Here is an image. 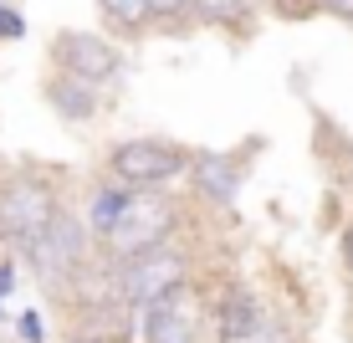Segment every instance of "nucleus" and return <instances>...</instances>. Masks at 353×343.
Masks as SVG:
<instances>
[{"mask_svg": "<svg viewBox=\"0 0 353 343\" xmlns=\"http://www.w3.org/2000/svg\"><path fill=\"white\" fill-rule=\"evenodd\" d=\"M57 215V195L46 179L36 175H16L0 185V236L16 241V246H31Z\"/></svg>", "mask_w": 353, "mask_h": 343, "instance_id": "1", "label": "nucleus"}, {"mask_svg": "<svg viewBox=\"0 0 353 343\" xmlns=\"http://www.w3.org/2000/svg\"><path fill=\"white\" fill-rule=\"evenodd\" d=\"M174 231V205L164 200V195H154V190H128V205H123V215H118V226L108 231V251L123 262V256L133 251H149V246H159V241Z\"/></svg>", "mask_w": 353, "mask_h": 343, "instance_id": "2", "label": "nucleus"}, {"mask_svg": "<svg viewBox=\"0 0 353 343\" xmlns=\"http://www.w3.org/2000/svg\"><path fill=\"white\" fill-rule=\"evenodd\" d=\"M185 277H190L185 256L169 251L164 241H159V246H149V251L123 256L118 287H123V297H128V302H159V297H169L174 287H185Z\"/></svg>", "mask_w": 353, "mask_h": 343, "instance_id": "3", "label": "nucleus"}, {"mask_svg": "<svg viewBox=\"0 0 353 343\" xmlns=\"http://www.w3.org/2000/svg\"><path fill=\"white\" fill-rule=\"evenodd\" d=\"M185 164L190 159L164 139H128V144L113 149V164L108 169H113V179L128 185V190H154V185H164V179H174Z\"/></svg>", "mask_w": 353, "mask_h": 343, "instance_id": "4", "label": "nucleus"}, {"mask_svg": "<svg viewBox=\"0 0 353 343\" xmlns=\"http://www.w3.org/2000/svg\"><path fill=\"white\" fill-rule=\"evenodd\" d=\"M21 251L31 256V272L41 277V282H67L82 266V226L67 210H57L52 226H46L31 246H21Z\"/></svg>", "mask_w": 353, "mask_h": 343, "instance_id": "5", "label": "nucleus"}, {"mask_svg": "<svg viewBox=\"0 0 353 343\" xmlns=\"http://www.w3.org/2000/svg\"><path fill=\"white\" fill-rule=\"evenodd\" d=\"M52 57H57V67H62V72L88 77V82H103V77H113V72H118V52L103 41V36H92V31H62L52 41Z\"/></svg>", "mask_w": 353, "mask_h": 343, "instance_id": "6", "label": "nucleus"}, {"mask_svg": "<svg viewBox=\"0 0 353 343\" xmlns=\"http://www.w3.org/2000/svg\"><path fill=\"white\" fill-rule=\"evenodd\" d=\"M149 343H194V292L174 287L169 297L154 302Z\"/></svg>", "mask_w": 353, "mask_h": 343, "instance_id": "7", "label": "nucleus"}, {"mask_svg": "<svg viewBox=\"0 0 353 343\" xmlns=\"http://www.w3.org/2000/svg\"><path fill=\"white\" fill-rule=\"evenodd\" d=\"M46 103L57 108V113L67 118V124H82V118L97 113V92L88 77H72V72H57L52 82H46Z\"/></svg>", "mask_w": 353, "mask_h": 343, "instance_id": "8", "label": "nucleus"}, {"mask_svg": "<svg viewBox=\"0 0 353 343\" xmlns=\"http://www.w3.org/2000/svg\"><path fill=\"white\" fill-rule=\"evenodd\" d=\"M194 185L210 195L215 205H236V195H241V169H236V159L200 154V159H194Z\"/></svg>", "mask_w": 353, "mask_h": 343, "instance_id": "9", "label": "nucleus"}, {"mask_svg": "<svg viewBox=\"0 0 353 343\" xmlns=\"http://www.w3.org/2000/svg\"><path fill=\"white\" fill-rule=\"evenodd\" d=\"M123 205H128V185H103L92 195V210H88V226L97 231V236H108V231L118 226V215H123Z\"/></svg>", "mask_w": 353, "mask_h": 343, "instance_id": "10", "label": "nucleus"}, {"mask_svg": "<svg viewBox=\"0 0 353 343\" xmlns=\"http://www.w3.org/2000/svg\"><path fill=\"white\" fill-rule=\"evenodd\" d=\"M256 317H261V308L246 297V292H230L225 308H221V333H225V343H230V338H241L251 323H256Z\"/></svg>", "mask_w": 353, "mask_h": 343, "instance_id": "11", "label": "nucleus"}, {"mask_svg": "<svg viewBox=\"0 0 353 343\" xmlns=\"http://www.w3.org/2000/svg\"><path fill=\"white\" fill-rule=\"evenodd\" d=\"M103 6V16L113 21L118 31H143L154 21V10H149V0H97Z\"/></svg>", "mask_w": 353, "mask_h": 343, "instance_id": "12", "label": "nucleus"}, {"mask_svg": "<svg viewBox=\"0 0 353 343\" xmlns=\"http://www.w3.org/2000/svg\"><path fill=\"white\" fill-rule=\"evenodd\" d=\"M190 10L200 21H215V26H241L251 16V0H190Z\"/></svg>", "mask_w": 353, "mask_h": 343, "instance_id": "13", "label": "nucleus"}, {"mask_svg": "<svg viewBox=\"0 0 353 343\" xmlns=\"http://www.w3.org/2000/svg\"><path fill=\"white\" fill-rule=\"evenodd\" d=\"M21 31H26V26H21V16L6 6V0H0V36H6V41H16Z\"/></svg>", "mask_w": 353, "mask_h": 343, "instance_id": "14", "label": "nucleus"}, {"mask_svg": "<svg viewBox=\"0 0 353 343\" xmlns=\"http://www.w3.org/2000/svg\"><path fill=\"white\" fill-rule=\"evenodd\" d=\"M21 338H26V343H41V317H36V313H21Z\"/></svg>", "mask_w": 353, "mask_h": 343, "instance_id": "15", "label": "nucleus"}, {"mask_svg": "<svg viewBox=\"0 0 353 343\" xmlns=\"http://www.w3.org/2000/svg\"><path fill=\"white\" fill-rule=\"evenodd\" d=\"M323 10H333V16H348L353 21V0H318Z\"/></svg>", "mask_w": 353, "mask_h": 343, "instance_id": "16", "label": "nucleus"}, {"mask_svg": "<svg viewBox=\"0 0 353 343\" xmlns=\"http://www.w3.org/2000/svg\"><path fill=\"white\" fill-rule=\"evenodd\" d=\"M266 6H282V10H307V6H318V0H266Z\"/></svg>", "mask_w": 353, "mask_h": 343, "instance_id": "17", "label": "nucleus"}, {"mask_svg": "<svg viewBox=\"0 0 353 343\" xmlns=\"http://www.w3.org/2000/svg\"><path fill=\"white\" fill-rule=\"evenodd\" d=\"M10 277H16V266H10V262H0V297H6V287H10Z\"/></svg>", "mask_w": 353, "mask_h": 343, "instance_id": "18", "label": "nucleus"}, {"mask_svg": "<svg viewBox=\"0 0 353 343\" xmlns=\"http://www.w3.org/2000/svg\"><path fill=\"white\" fill-rule=\"evenodd\" d=\"M343 251H348V266H353V226H348V236H343Z\"/></svg>", "mask_w": 353, "mask_h": 343, "instance_id": "19", "label": "nucleus"}]
</instances>
